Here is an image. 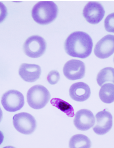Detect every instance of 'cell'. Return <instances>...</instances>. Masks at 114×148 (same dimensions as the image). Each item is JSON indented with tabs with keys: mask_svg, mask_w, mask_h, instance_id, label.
I'll list each match as a JSON object with an SVG mask.
<instances>
[{
	"mask_svg": "<svg viewBox=\"0 0 114 148\" xmlns=\"http://www.w3.org/2000/svg\"><path fill=\"white\" fill-rule=\"evenodd\" d=\"M93 42L91 37L85 32L76 31L71 34L66 40L64 48L66 53L74 58L84 59L92 52Z\"/></svg>",
	"mask_w": 114,
	"mask_h": 148,
	"instance_id": "1",
	"label": "cell"
},
{
	"mask_svg": "<svg viewBox=\"0 0 114 148\" xmlns=\"http://www.w3.org/2000/svg\"><path fill=\"white\" fill-rule=\"evenodd\" d=\"M58 8L52 1H41L34 5L32 10V17L37 23L46 25L51 23L57 18Z\"/></svg>",
	"mask_w": 114,
	"mask_h": 148,
	"instance_id": "2",
	"label": "cell"
},
{
	"mask_svg": "<svg viewBox=\"0 0 114 148\" xmlns=\"http://www.w3.org/2000/svg\"><path fill=\"white\" fill-rule=\"evenodd\" d=\"M51 99V94L45 87L36 85L29 89L27 95V102L34 109L43 108Z\"/></svg>",
	"mask_w": 114,
	"mask_h": 148,
	"instance_id": "3",
	"label": "cell"
},
{
	"mask_svg": "<svg viewBox=\"0 0 114 148\" xmlns=\"http://www.w3.org/2000/svg\"><path fill=\"white\" fill-rule=\"evenodd\" d=\"M46 42L42 37L31 36L28 38L23 44V49L27 56L36 58L44 54L46 49Z\"/></svg>",
	"mask_w": 114,
	"mask_h": 148,
	"instance_id": "4",
	"label": "cell"
},
{
	"mask_svg": "<svg viewBox=\"0 0 114 148\" xmlns=\"http://www.w3.org/2000/svg\"><path fill=\"white\" fill-rule=\"evenodd\" d=\"M13 124L16 130L26 135L33 133L37 126L34 117L27 112L19 113L15 115L13 117Z\"/></svg>",
	"mask_w": 114,
	"mask_h": 148,
	"instance_id": "5",
	"label": "cell"
},
{
	"mask_svg": "<svg viewBox=\"0 0 114 148\" xmlns=\"http://www.w3.org/2000/svg\"><path fill=\"white\" fill-rule=\"evenodd\" d=\"M1 102L6 111L15 112L22 108L25 104V98L18 91L10 90L3 95Z\"/></svg>",
	"mask_w": 114,
	"mask_h": 148,
	"instance_id": "6",
	"label": "cell"
},
{
	"mask_svg": "<svg viewBox=\"0 0 114 148\" xmlns=\"http://www.w3.org/2000/svg\"><path fill=\"white\" fill-rule=\"evenodd\" d=\"M85 65L79 60L72 59L67 62L63 67V73L68 79L76 80L84 77L85 74Z\"/></svg>",
	"mask_w": 114,
	"mask_h": 148,
	"instance_id": "7",
	"label": "cell"
},
{
	"mask_svg": "<svg viewBox=\"0 0 114 148\" xmlns=\"http://www.w3.org/2000/svg\"><path fill=\"white\" fill-rule=\"evenodd\" d=\"M104 14V7L99 2L90 1L83 8V17L87 22L93 25L99 23L103 19Z\"/></svg>",
	"mask_w": 114,
	"mask_h": 148,
	"instance_id": "8",
	"label": "cell"
},
{
	"mask_svg": "<svg viewBox=\"0 0 114 148\" xmlns=\"http://www.w3.org/2000/svg\"><path fill=\"white\" fill-rule=\"evenodd\" d=\"M96 122L93 130L98 135H104L111 130L113 125V117L110 112L104 109L97 113Z\"/></svg>",
	"mask_w": 114,
	"mask_h": 148,
	"instance_id": "9",
	"label": "cell"
},
{
	"mask_svg": "<svg viewBox=\"0 0 114 148\" xmlns=\"http://www.w3.org/2000/svg\"><path fill=\"white\" fill-rule=\"evenodd\" d=\"M114 52V36L108 34L102 38L95 45V55L100 59L109 58Z\"/></svg>",
	"mask_w": 114,
	"mask_h": 148,
	"instance_id": "10",
	"label": "cell"
},
{
	"mask_svg": "<svg viewBox=\"0 0 114 148\" xmlns=\"http://www.w3.org/2000/svg\"><path fill=\"white\" fill-rule=\"evenodd\" d=\"M95 118L91 111L87 109H81L76 112L73 123L79 130H88L94 126Z\"/></svg>",
	"mask_w": 114,
	"mask_h": 148,
	"instance_id": "11",
	"label": "cell"
},
{
	"mask_svg": "<svg viewBox=\"0 0 114 148\" xmlns=\"http://www.w3.org/2000/svg\"><path fill=\"white\" fill-rule=\"evenodd\" d=\"M41 69L36 64L23 63L19 69V76L26 82H35L40 77Z\"/></svg>",
	"mask_w": 114,
	"mask_h": 148,
	"instance_id": "12",
	"label": "cell"
},
{
	"mask_svg": "<svg viewBox=\"0 0 114 148\" xmlns=\"http://www.w3.org/2000/svg\"><path fill=\"white\" fill-rule=\"evenodd\" d=\"M91 90L89 85L83 82L74 83L69 89L71 98L76 101L83 102L89 98Z\"/></svg>",
	"mask_w": 114,
	"mask_h": 148,
	"instance_id": "13",
	"label": "cell"
},
{
	"mask_svg": "<svg viewBox=\"0 0 114 148\" xmlns=\"http://www.w3.org/2000/svg\"><path fill=\"white\" fill-rule=\"evenodd\" d=\"M100 99L104 103L111 104L114 101V85L113 84L106 83L101 86L99 91Z\"/></svg>",
	"mask_w": 114,
	"mask_h": 148,
	"instance_id": "14",
	"label": "cell"
},
{
	"mask_svg": "<svg viewBox=\"0 0 114 148\" xmlns=\"http://www.w3.org/2000/svg\"><path fill=\"white\" fill-rule=\"evenodd\" d=\"M91 142L89 138L83 134H79L73 135L69 143L70 148H90Z\"/></svg>",
	"mask_w": 114,
	"mask_h": 148,
	"instance_id": "15",
	"label": "cell"
},
{
	"mask_svg": "<svg viewBox=\"0 0 114 148\" xmlns=\"http://www.w3.org/2000/svg\"><path fill=\"white\" fill-rule=\"evenodd\" d=\"M100 86L107 82L114 83V69L111 67H107L101 70L98 74L96 79Z\"/></svg>",
	"mask_w": 114,
	"mask_h": 148,
	"instance_id": "16",
	"label": "cell"
},
{
	"mask_svg": "<svg viewBox=\"0 0 114 148\" xmlns=\"http://www.w3.org/2000/svg\"><path fill=\"white\" fill-rule=\"evenodd\" d=\"M51 103L53 106L64 112L68 117H72L75 115L72 106L63 99L57 98H53L51 101Z\"/></svg>",
	"mask_w": 114,
	"mask_h": 148,
	"instance_id": "17",
	"label": "cell"
},
{
	"mask_svg": "<svg viewBox=\"0 0 114 148\" xmlns=\"http://www.w3.org/2000/svg\"><path fill=\"white\" fill-rule=\"evenodd\" d=\"M60 79V75L59 72L57 70H52L48 74V82L51 85H54L59 82Z\"/></svg>",
	"mask_w": 114,
	"mask_h": 148,
	"instance_id": "18",
	"label": "cell"
},
{
	"mask_svg": "<svg viewBox=\"0 0 114 148\" xmlns=\"http://www.w3.org/2000/svg\"><path fill=\"white\" fill-rule=\"evenodd\" d=\"M114 13L109 15L104 21V27L107 31L114 32Z\"/></svg>",
	"mask_w": 114,
	"mask_h": 148,
	"instance_id": "19",
	"label": "cell"
},
{
	"mask_svg": "<svg viewBox=\"0 0 114 148\" xmlns=\"http://www.w3.org/2000/svg\"><path fill=\"white\" fill-rule=\"evenodd\" d=\"M8 15L7 8L2 2H0V23L5 19Z\"/></svg>",
	"mask_w": 114,
	"mask_h": 148,
	"instance_id": "20",
	"label": "cell"
},
{
	"mask_svg": "<svg viewBox=\"0 0 114 148\" xmlns=\"http://www.w3.org/2000/svg\"><path fill=\"white\" fill-rule=\"evenodd\" d=\"M4 138V137L3 134L2 133V132L0 131V145H1L3 141Z\"/></svg>",
	"mask_w": 114,
	"mask_h": 148,
	"instance_id": "21",
	"label": "cell"
},
{
	"mask_svg": "<svg viewBox=\"0 0 114 148\" xmlns=\"http://www.w3.org/2000/svg\"><path fill=\"white\" fill-rule=\"evenodd\" d=\"M2 116H3L2 111V110H1V107H0V123H1V120H2Z\"/></svg>",
	"mask_w": 114,
	"mask_h": 148,
	"instance_id": "22",
	"label": "cell"
}]
</instances>
